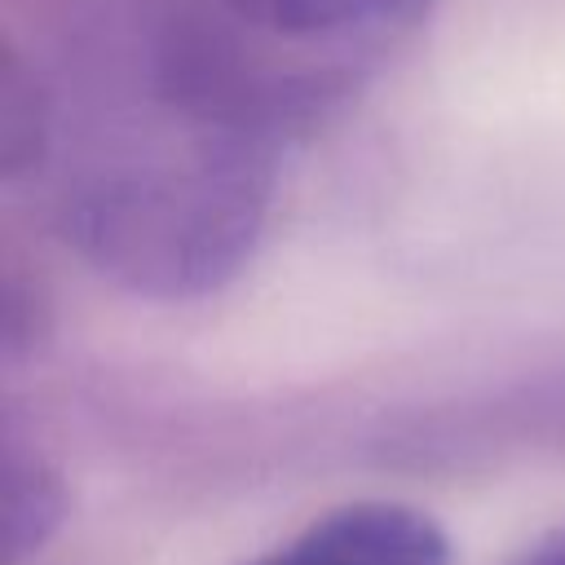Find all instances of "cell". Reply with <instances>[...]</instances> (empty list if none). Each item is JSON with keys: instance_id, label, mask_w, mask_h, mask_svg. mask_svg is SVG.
Listing matches in <instances>:
<instances>
[{"instance_id": "cell-5", "label": "cell", "mask_w": 565, "mask_h": 565, "mask_svg": "<svg viewBox=\"0 0 565 565\" xmlns=\"http://www.w3.org/2000/svg\"><path fill=\"white\" fill-rule=\"evenodd\" d=\"M525 565H565V521L525 552Z\"/></svg>"}, {"instance_id": "cell-1", "label": "cell", "mask_w": 565, "mask_h": 565, "mask_svg": "<svg viewBox=\"0 0 565 565\" xmlns=\"http://www.w3.org/2000/svg\"><path fill=\"white\" fill-rule=\"evenodd\" d=\"M44 168L57 172L53 207L66 243L102 278L154 300L225 287L274 199L265 132L177 84L88 106Z\"/></svg>"}, {"instance_id": "cell-3", "label": "cell", "mask_w": 565, "mask_h": 565, "mask_svg": "<svg viewBox=\"0 0 565 565\" xmlns=\"http://www.w3.org/2000/svg\"><path fill=\"white\" fill-rule=\"evenodd\" d=\"M66 521V486L57 468L18 441L4 446L0 463V552L4 565L35 556Z\"/></svg>"}, {"instance_id": "cell-2", "label": "cell", "mask_w": 565, "mask_h": 565, "mask_svg": "<svg viewBox=\"0 0 565 565\" xmlns=\"http://www.w3.org/2000/svg\"><path fill=\"white\" fill-rule=\"evenodd\" d=\"M247 565H450L446 530L411 503H349Z\"/></svg>"}, {"instance_id": "cell-4", "label": "cell", "mask_w": 565, "mask_h": 565, "mask_svg": "<svg viewBox=\"0 0 565 565\" xmlns=\"http://www.w3.org/2000/svg\"><path fill=\"white\" fill-rule=\"evenodd\" d=\"M415 4L419 0H225V9H234L252 26H265L278 35H309V40L362 31Z\"/></svg>"}]
</instances>
